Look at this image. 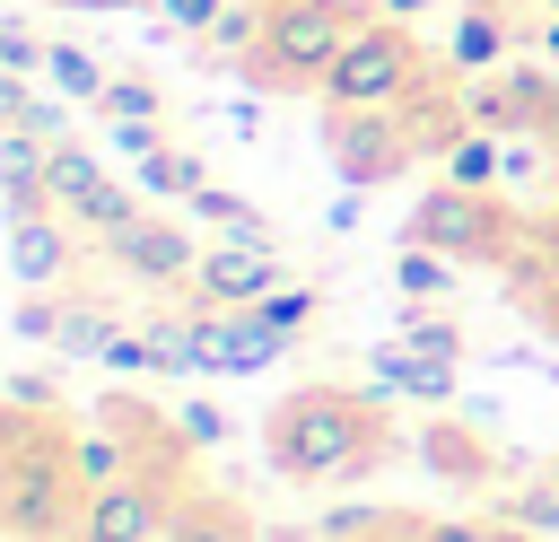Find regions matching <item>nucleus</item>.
Segmentation results:
<instances>
[{"label":"nucleus","mask_w":559,"mask_h":542,"mask_svg":"<svg viewBox=\"0 0 559 542\" xmlns=\"http://www.w3.org/2000/svg\"><path fill=\"white\" fill-rule=\"evenodd\" d=\"M507 271H515V297H524V315H533V323L559 341V245H550V254H515Z\"/></svg>","instance_id":"4be33fe9"},{"label":"nucleus","mask_w":559,"mask_h":542,"mask_svg":"<svg viewBox=\"0 0 559 542\" xmlns=\"http://www.w3.org/2000/svg\"><path fill=\"white\" fill-rule=\"evenodd\" d=\"M9 262H17V288H52V280H70V262H79V227H70V210H9Z\"/></svg>","instance_id":"9b49d317"},{"label":"nucleus","mask_w":559,"mask_h":542,"mask_svg":"<svg viewBox=\"0 0 559 542\" xmlns=\"http://www.w3.org/2000/svg\"><path fill=\"white\" fill-rule=\"evenodd\" d=\"M166 542H253V516H245L227 490L183 481V490H175V525H166Z\"/></svg>","instance_id":"ddd939ff"},{"label":"nucleus","mask_w":559,"mask_h":542,"mask_svg":"<svg viewBox=\"0 0 559 542\" xmlns=\"http://www.w3.org/2000/svg\"><path fill=\"white\" fill-rule=\"evenodd\" d=\"M358 26H367L358 0H271L253 52L236 70L253 87H280V96H323V79H332V61H341V44Z\"/></svg>","instance_id":"7ed1b4c3"},{"label":"nucleus","mask_w":559,"mask_h":542,"mask_svg":"<svg viewBox=\"0 0 559 542\" xmlns=\"http://www.w3.org/2000/svg\"><path fill=\"white\" fill-rule=\"evenodd\" d=\"M175 420H183V437H192V446H218V437H227V411H218V402H183Z\"/></svg>","instance_id":"2f4dec72"},{"label":"nucleus","mask_w":559,"mask_h":542,"mask_svg":"<svg viewBox=\"0 0 559 542\" xmlns=\"http://www.w3.org/2000/svg\"><path fill=\"white\" fill-rule=\"evenodd\" d=\"M0 542H35V533H0Z\"/></svg>","instance_id":"c9c22d12"},{"label":"nucleus","mask_w":559,"mask_h":542,"mask_svg":"<svg viewBox=\"0 0 559 542\" xmlns=\"http://www.w3.org/2000/svg\"><path fill=\"white\" fill-rule=\"evenodd\" d=\"M253 315H262V332H271V341H288V350H297V341L314 332V315H323V288H314V280H280Z\"/></svg>","instance_id":"6ab92c4d"},{"label":"nucleus","mask_w":559,"mask_h":542,"mask_svg":"<svg viewBox=\"0 0 559 542\" xmlns=\"http://www.w3.org/2000/svg\"><path fill=\"white\" fill-rule=\"evenodd\" d=\"M236 0H157V17H166V35H210L218 17H227Z\"/></svg>","instance_id":"c756f323"},{"label":"nucleus","mask_w":559,"mask_h":542,"mask_svg":"<svg viewBox=\"0 0 559 542\" xmlns=\"http://www.w3.org/2000/svg\"><path fill=\"white\" fill-rule=\"evenodd\" d=\"M393 420L376 393L358 385H297L262 411V463L288 490H332V481H367L393 463Z\"/></svg>","instance_id":"f257e3e1"},{"label":"nucleus","mask_w":559,"mask_h":542,"mask_svg":"<svg viewBox=\"0 0 559 542\" xmlns=\"http://www.w3.org/2000/svg\"><path fill=\"white\" fill-rule=\"evenodd\" d=\"M87 507L79 481V428L70 411H0V533H35V542H70Z\"/></svg>","instance_id":"f03ea898"},{"label":"nucleus","mask_w":559,"mask_h":542,"mask_svg":"<svg viewBox=\"0 0 559 542\" xmlns=\"http://www.w3.org/2000/svg\"><path fill=\"white\" fill-rule=\"evenodd\" d=\"M122 332V315L114 306H96V297H61V323H52V350L61 358H105V341Z\"/></svg>","instance_id":"f3484780"},{"label":"nucleus","mask_w":559,"mask_h":542,"mask_svg":"<svg viewBox=\"0 0 559 542\" xmlns=\"http://www.w3.org/2000/svg\"><path fill=\"white\" fill-rule=\"evenodd\" d=\"M0 70H9V79H35V70H44V35L9 17V26H0Z\"/></svg>","instance_id":"c85d7f7f"},{"label":"nucleus","mask_w":559,"mask_h":542,"mask_svg":"<svg viewBox=\"0 0 559 542\" xmlns=\"http://www.w3.org/2000/svg\"><path fill=\"white\" fill-rule=\"evenodd\" d=\"M61 9H122V0H61Z\"/></svg>","instance_id":"f704fd0d"},{"label":"nucleus","mask_w":559,"mask_h":542,"mask_svg":"<svg viewBox=\"0 0 559 542\" xmlns=\"http://www.w3.org/2000/svg\"><path fill=\"white\" fill-rule=\"evenodd\" d=\"M131 184H140L148 201H192V192L210 184V166H201V149H183V140H157L148 157H131Z\"/></svg>","instance_id":"2eb2a0df"},{"label":"nucleus","mask_w":559,"mask_h":542,"mask_svg":"<svg viewBox=\"0 0 559 542\" xmlns=\"http://www.w3.org/2000/svg\"><path fill=\"white\" fill-rule=\"evenodd\" d=\"M96 114H105L114 131H122V122H157V87H148V79H122V70H114V87L96 96Z\"/></svg>","instance_id":"bb28decb"},{"label":"nucleus","mask_w":559,"mask_h":542,"mask_svg":"<svg viewBox=\"0 0 559 542\" xmlns=\"http://www.w3.org/2000/svg\"><path fill=\"white\" fill-rule=\"evenodd\" d=\"M9 402H17V411H61L52 376H35V367H17V376H9Z\"/></svg>","instance_id":"7c9ffc66"},{"label":"nucleus","mask_w":559,"mask_h":542,"mask_svg":"<svg viewBox=\"0 0 559 542\" xmlns=\"http://www.w3.org/2000/svg\"><path fill=\"white\" fill-rule=\"evenodd\" d=\"M183 210H192V219H201L210 236H271V219H262V210H253L245 192H227V184H201V192H192Z\"/></svg>","instance_id":"5701e85b"},{"label":"nucleus","mask_w":559,"mask_h":542,"mask_svg":"<svg viewBox=\"0 0 559 542\" xmlns=\"http://www.w3.org/2000/svg\"><path fill=\"white\" fill-rule=\"evenodd\" d=\"M105 262H114L122 280H140V288H192L201 245H192V227H175V219L140 210L122 236H105Z\"/></svg>","instance_id":"1a4fd4ad"},{"label":"nucleus","mask_w":559,"mask_h":542,"mask_svg":"<svg viewBox=\"0 0 559 542\" xmlns=\"http://www.w3.org/2000/svg\"><path fill=\"white\" fill-rule=\"evenodd\" d=\"M44 79H52V96H70V105H96V96L114 87V70H105L87 44H44Z\"/></svg>","instance_id":"a211bd4d"},{"label":"nucleus","mask_w":559,"mask_h":542,"mask_svg":"<svg viewBox=\"0 0 559 542\" xmlns=\"http://www.w3.org/2000/svg\"><path fill=\"white\" fill-rule=\"evenodd\" d=\"M454 254H428V245H402L393 254V288L411 297V306H437V297H454Z\"/></svg>","instance_id":"412c9836"},{"label":"nucleus","mask_w":559,"mask_h":542,"mask_svg":"<svg viewBox=\"0 0 559 542\" xmlns=\"http://www.w3.org/2000/svg\"><path fill=\"white\" fill-rule=\"evenodd\" d=\"M419 542H515V533H507L498 516H428Z\"/></svg>","instance_id":"cd10ccee"},{"label":"nucleus","mask_w":559,"mask_h":542,"mask_svg":"<svg viewBox=\"0 0 559 542\" xmlns=\"http://www.w3.org/2000/svg\"><path fill=\"white\" fill-rule=\"evenodd\" d=\"M367 367H376L384 393H411V402H445V393H454V358H428V350H411L402 332H393Z\"/></svg>","instance_id":"4468645a"},{"label":"nucleus","mask_w":559,"mask_h":542,"mask_svg":"<svg viewBox=\"0 0 559 542\" xmlns=\"http://www.w3.org/2000/svg\"><path fill=\"white\" fill-rule=\"evenodd\" d=\"M419 9H428V0H384V17H402V26H411Z\"/></svg>","instance_id":"72a5a7b5"},{"label":"nucleus","mask_w":559,"mask_h":542,"mask_svg":"<svg viewBox=\"0 0 559 542\" xmlns=\"http://www.w3.org/2000/svg\"><path fill=\"white\" fill-rule=\"evenodd\" d=\"M402 245H428V254H454V262H515L524 254V219L498 201V192H472V184H428L402 219Z\"/></svg>","instance_id":"20e7f679"},{"label":"nucleus","mask_w":559,"mask_h":542,"mask_svg":"<svg viewBox=\"0 0 559 542\" xmlns=\"http://www.w3.org/2000/svg\"><path fill=\"white\" fill-rule=\"evenodd\" d=\"M419 87H428V70H419V35H411L402 17H367V26L341 44V61H332L323 105H411Z\"/></svg>","instance_id":"39448f33"},{"label":"nucleus","mask_w":559,"mask_h":542,"mask_svg":"<svg viewBox=\"0 0 559 542\" xmlns=\"http://www.w3.org/2000/svg\"><path fill=\"white\" fill-rule=\"evenodd\" d=\"M463 105H472V122L498 131V140L542 131V122L559 114V70H524V61H507V70H489V79H472Z\"/></svg>","instance_id":"9d476101"},{"label":"nucleus","mask_w":559,"mask_h":542,"mask_svg":"<svg viewBox=\"0 0 559 542\" xmlns=\"http://www.w3.org/2000/svg\"><path fill=\"white\" fill-rule=\"evenodd\" d=\"M507 61H515V17H507V0H463L454 44H445V70H454V79H489V70H507Z\"/></svg>","instance_id":"f8f14e48"},{"label":"nucleus","mask_w":559,"mask_h":542,"mask_svg":"<svg viewBox=\"0 0 559 542\" xmlns=\"http://www.w3.org/2000/svg\"><path fill=\"white\" fill-rule=\"evenodd\" d=\"M542 61L559 70V0H550V17H542Z\"/></svg>","instance_id":"473e14b6"},{"label":"nucleus","mask_w":559,"mask_h":542,"mask_svg":"<svg viewBox=\"0 0 559 542\" xmlns=\"http://www.w3.org/2000/svg\"><path fill=\"white\" fill-rule=\"evenodd\" d=\"M323 149H332V166H341L349 192L393 184L411 157H428L411 105H323Z\"/></svg>","instance_id":"423d86ee"},{"label":"nucleus","mask_w":559,"mask_h":542,"mask_svg":"<svg viewBox=\"0 0 559 542\" xmlns=\"http://www.w3.org/2000/svg\"><path fill=\"white\" fill-rule=\"evenodd\" d=\"M402 341L428 350V358H463V323L437 315V306H411V315H402Z\"/></svg>","instance_id":"a878e982"},{"label":"nucleus","mask_w":559,"mask_h":542,"mask_svg":"<svg viewBox=\"0 0 559 542\" xmlns=\"http://www.w3.org/2000/svg\"><path fill=\"white\" fill-rule=\"evenodd\" d=\"M0 122H17V131H44V140H61V122H70V96H44L35 79H9V70H0Z\"/></svg>","instance_id":"aec40b11"},{"label":"nucleus","mask_w":559,"mask_h":542,"mask_svg":"<svg viewBox=\"0 0 559 542\" xmlns=\"http://www.w3.org/2000/svg\"><path fill=\"white\" fill-rule=\"evenodd\" d=\"M419 455H428L445 481H489V446H480L472 428H445V420H437V428L419 437Z\"/></svg>","instance_id":"393cba45"},{"label":"nucleus","mask_w":559,"mask_h":542,"mask_svg":"<svg viewBox=\"0 0 559 542\" xmlns=\"http://www.w3.org/2000/svg\"><path fill=\"white\" fill-rule=\"evenodd\" d=\"M175 490H183V481H166V472L105 481V490H87L70 542H166V525H175Z\"/></svg>","instance_id":"0eeeda50"},{"label":"nucleus","mask_w":559,"mask_h":542,"mask_svg":"<svg viewBox=\"0 0 559 542\" xmlns=\"http://www.w3.org/2000/svg\"><path fill=\"white\" fill-rule=\"evenodd\" d=\"M437 175H445V184H472V192H498V184H507V140L472 122V131L437 157Z\"/></svg>","instance_id":"dca6fc26"},{"label":"nucleus","mask_w":559,"mask_h":542,"mask_svg":"<svg viewBox=\"0 0 559 542\" xmlns=\"http://www.w3.org/2000/svg\"><path fill=\"white\" fill-rule=\"evenodd\" d=\"M280 280H288V262L271 236H210L201 271H192V306H262Z\"/></svg>","instance_id":"6e6552de"},{"label":"nucleus","mask_w":559,"mask_h":542,"mask_svg":"<svg viewBox=\"0 0 559 542\" xmlns=\"http://www.w3.org/2000/svg\"><path fill=\"white\" fill-rule=\"evenodd\" d=\"M96 184H105V166H96L79 140H52V166H44V192H52V210H79Z\"/></svg>","instance_id":"b1692460"}]
</instances>
